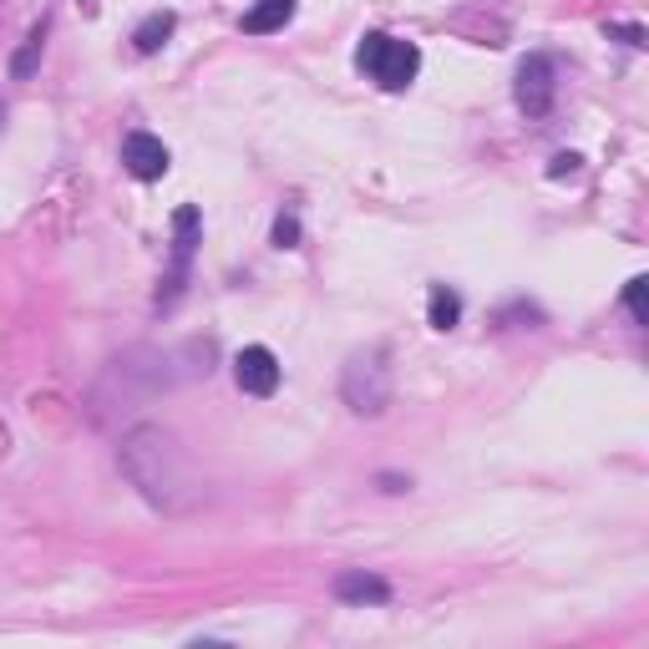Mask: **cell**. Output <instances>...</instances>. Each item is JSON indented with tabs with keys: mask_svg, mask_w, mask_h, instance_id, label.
<instances>
[{
	"mask_svg": "<svg viewBox=\"0 0 649 649\" xmlns=\"http://www.w3.org/2000/svg\"><path fill=\"white\" fill-rule=\"evenodd\" d=\"M122 472L163 513H178V507L193 503V477L188 462H183V446L163 426H137V432L122 436Z\"/></svg>",
	"mask_w": 649,
	"mask_h": 649,
	"instance_id": "1",
	"label": "cell"
},
{
	"mask_svg": "<svg viewBox=\"0 0 649 649\" xmlns=\"http://www.w3.org/2000/svg\"><path fill=\"white\" fill-rule=\"evenodd\" d=\"M340 391H346V406L356 416H381L385 401H391V365H385V346H365L350 356L346 375H340Z\"/></svg>",
	"mask_w": 649,
	"mask_h": 649,
	"instance_id": "2",
	"label": "cell"
},
{
	"mask_svg": "<svg viewBox=\"0 0 649 649\" xmlns=\"http://www.w3.org/2000/svg\"><path fill=\"white\" fill-rule=\"evenodd\" d=\"M356 61H361V72L371 76L375 86H385V92L411 86V76L421 72V51L411 47V41L385 37V31H371V37L361 41V51H356Z\"/></svg>",
	"mask_w": 649,
	"mask_h": 649,
	"instance_id": "3",
	"label": "cell"
},
{
	"mask_svg": "<svg viewBox=\"0 0 649 649\" xmlns=\"http://www.w3.org/2000/svg\"><path fill=\"white\" fill-rule=\"evenodd\" d=\"M173 229H178V239H173V269L163 275V285H157V310H168V305L183 295V285H188L193 249H198V208H178Z\"/></svg>",
	"mask_w": 649,
	"mask_h": 649,
	"instance_id": "4",
	"label": "cell"
},
{
	"mask_svg": "<svg viewBox=\"0 0 649 649\" xmlns=\"http://www.w3.org/2000/svg\"><path fill=\"white\" fill-rule=\"evenodd\" d=\"M517 107L528 112V117H543V112L554 107V56L533 51L517 66Z\"/></svg>",
	"mask_w": 649,
	"mask_h": 649,
	"instance_id": "5",
	"label": "cell"
},
{
	"mask_svg": "<svg viewBox=\"0 0 649 649\" xmlns=\"http://www.w3.org/2000/svg\"><path fill=\"white\" fill-rule=\"evenodd\" d=\"M234 381H239V391H249V396H275V391H279V361H275V350L244 346L239 356H234Z\"/></svg>",
	"mask_w": 649,
	"mask_h": 649,
	"instance_id": "6",
	"label": "cell"
},
{
	"mask_svg": "<svg viewBox=\"0 0 649 649\" xmlns=\"http://www.w3.org/2000/svg\"><path fill=\"white\" fill-rule=\"evenodd\" d=\"M122 168L143 183L163 178V173H168V147L157 143L153 133H127L122 137Z\"/></svg>",
	"mask_w": 649,
	"mask_h": 649,
	"instance_id": "7",
	"label": "cell"
},
{
	"mask_svg": "<svg viewBox=\"0 0 649 649\" xmlns=\"http://www.w3.org/2000/svg\"><path fill=\"white\" fill-rule=\"evenodd\" d=\"M336 599L340 604H385L391 599V584L375 574H365V568H350V574L336 578Z\"/></svg>",
	"mask_w": 649,
	"mask_h": 649,
	"instance_id": "8",
	"label": "cell"
},
{
	"mask_svg": "<svg viewBox=\"0 0 649 649\" xmlns=\"http://www.w3.org/2000/svg\"><path fill=\"white\" fill-rule=\"evenodd\" d=\"M295 16V0H254L249 11H244V31L249 37H269V31H279V25Z\"/></svg>",
	"mask_w": 649,
	"mask_h": 649,
	"instance_id": "9",
	"label": "cell"
},
{
	"mask_svg": "<svg viewBox=\"0 0 649 649\" xmlns=\"http://www.w3.org/2000/svg\"><path fill=\"white\" fill-rule=\"evenodd\" d=\"M173 25H178V16H173V11H153V16H147V21L133 31V47L143 51V56H153V51L173 37Z\"/></svg>",
	"mask_w": 649,
	"mask_h": 649,
	"instance_id": "10",
	"label": "cell"
},
{
	"mask_svg": "<svg viewBox=\"0 0 649 649\" xmlns=\"http://www.w3.org/2000/svg\"><path fill=\"white\" fill-rule=\"evenodd\" d=\"M41 47H47V21H41V25H31V37H25V47L16 51V61H11V76H16V82H25V76L37 72Z\"/></svg>",
	"mask_w": 649,
	"mask_h": 649,
	"instance_id": "11",
	"label": "cell"
},
{
	"mask_svg": "<svg viewBox=\"0 0 649 649\" xmlns=\"http://www.w3.org/2000/svg\"><path fill=\"white\" fill-rule=\"evenodd\" d=\"M457 320H462V300H457V289L432 285V330H452Z\"/></svg>",
	"mask_w": 649,
	"mask_h": 649,
	"instance_id": "12",
	"label": "cell"
},
{
	"mask_svg": "<svg viewBox=\"0 0 649 649\" xmlns=\"http://www.w3.org/2000/svg\"><path fill=\"white\" fill-rule=\"evenodd\" d=\"M645 289H649V279H645V275L629 279V289H625V305H629V315H635L639 324H649V300H645Z\"/></svg>",
	"mask_w": 649,
	"mask_h": 649,
	"instance_id": "13",
	"label": "cell"
},
{
	"mask_svg": "<svg viewBox=\"0 0 649 649\" xmlns=\"http://www.w3.org/2000/svg\"><path fill=\"white\" fill-rule=\"evenodd\" d=\"M275 244H279V249H295V244H300V218H295V214H279Z\"/></svg>",
	"mask_w": 649,
	"mask_h": 649,
	"instance_id": "14",
	"label": "cell"
},
{
	"mask_svg": "<svg viewBox=\"0 0 649 649\" xmlns=\"http://www.w3.org/2000/svg\"><path fill=\"white\" fill-rule=\"evenodd\" d=\"M578 163H584L578 153H558L554 163H548V178H574V173H578Z\"/></svg>",
	"mask_w": 649,
	"mask_h": 649,
	"instance_id": "15",
	"label": "cell"
},
{
	"mask_svg": "<svg viewBox=\"0 0 649 649\" xmlns=\"http://www.w3.org/2000/svg\"><path fill=\"white\" fill-rule=\"evenodd\" d=\"M609 37H619V41H629V47H645V25H604Z\"/></svg>",
	"mask_w": 649,
	"mask_h": 649,
	"instance_id": "16",
	"label": "cell"
},
{
	"mask_svg": "<svg viewBox=\"0 0 649 649\" xmlns=\"http://www.w3.org/2000/svg\"><path fill=\"white\" fill-rule=\"evenodd\" d=\"M385 493H406V477H396V472H385Z\"/></svg>",
	"mask_w": 649,
	"mask_h": 649,
	"instance_id": "17",
	"label": "cell"
},
{
	"mask_svg": "<svg viewBox=\"0 0 649 649\" xmlns=\"http://www.w3.org/2000/svg\"><path fill=\"white\" fill-rule=\"evenodd\" d=\"M0 117H6V107H0Z\"/></svg>",
	"mask_w": 649,
	"mask_h": 649,
	"instance_id": "18",
	"label": "cell"
}]
</instances>
